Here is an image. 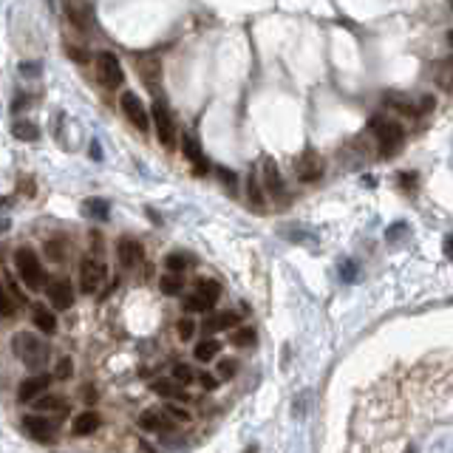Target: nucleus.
Returning a JSON list of instances; mask_svg holds the SVG:
<instances>
[{"label": "nucleus", "mask_w": 453, "mask_h": 453, "mask_svg": "<svg viewBox=\"0 0 453 453\" xmlns=\"http://www.w3.org/2000/svg\"><path fill=\"white\" fill-rule=\"evenodd\" d=\"M405 453H414V447H408V450H405Z\"/></svg>", "instance_id": "obj_51"}, {"label": "nucleus", "mask_w": 453, "mask_h": 453, "mask_svg": "<svg viewBox=\"0 0 453 453\" xmlns=\"http://www.w3.org/2000/svg\"><path fill=\"white\" fill-rule=\"evenodd\" d=\"M173 377H176V383H182V386H187V383H193V380H196L193 368H190V365H184V363H176V365H173Z\"/></svg>", "instance_id": "obj_32"}, {"label": "nucleus", "mask_w": 453, "mask_h": 453, "mask_svg": "<svg viewBox=\"0 0 453 453\" xmlns=\"http://www.w3.org/2000/svg\"><path fill=\"white\" fill-rule=\"evenodd\" d=\"M97 428H100V417L94 414V411H82V414L74 420V425H71V434L74 436H88Z\"/></svg>", "instance_id": "obj_19"}, {"label": "nucleus", "mask_w": 453, "mask_h": 453, "mask_svg": "<svg viewBox=\"0 0 453 453\" xmlns=\"http://www.w3.org/2000/svg\"><path fill=\"white\" fill-rule=\"evenodd\" d=\"M91 156H94V159H97V161H100V159H102V150H100V145H97V142H94V145H91Z\"/></svg>", "instance_id": "obj_48"}, {"label": "nucleus", "mask_w": 453, "mask_h": 453, "mask_svg": "<svg viewBox=\"0 0 453 453\" xmlns=\"http://www.w3.org/2000/svg\"><path fill=\"white\" fill-rule=\"evenodd\" d=\"M9 230V221H0V232H6Z\"/></svg>", "instance_id": "obj_49"}, {"label": "nucleus", "mask_w": 453, "mask_h": 453, "mask_svg": "<svg viewBox=\"0 0 453 453\" xmlns=\"http://www.w3.org/2000/svg\"><path fill=\"white\" fill-rule=\"evenodd\" d=\"M31 317H34V326L40 328V332H46V335H54L57 332V317L51 309H46L43 303H37L31 309Z\"/></svg>", "instance_id": "obj_18"}, {"label": "nucleus", "mask_w": 453, "mask_h": 453, "mask_svg": "<svg viewBox=\"0 0 453 453\" xmlns=\"http://www.w3.org/2000/svg\"><path fill=\"white\" fill-rule=\"evenodd\" d=\"M235 372H238V363H235V360H221V363H218V374H221L224 380H230Z\"/></svg>", "instance_id": "obj_40"}, {"label": "nucleus", "mask_w": 453, "mask_h": 453, "mask_svg": "<svg viewBox=\"0 0 453 453\" xmlns=\"http://www.w3.org/2000/svg\"><path fill=\"white\" fill-rule=\"evenodd\" d=\"M173 425H176V420L168 414V411H145L139 417L142 431H170Z\"/></svg>", "instance_id": "obj_14"}, {"label": "nucleus", "mask_w": 453, "mask_h": 453, "mask_svg": "<svg viewBox=\"0 0 453 453\" xmlns=\"http://www.w3.org/2000/svg\"><path fill=\"white\" fill-rule=\"evenodd\" d=\"M153 391H156L159 397H168V399H182V397H184V391H182L173 380H156V383H153Z\"/></svg>", "instance_id": "obj_27"}, {"label": "nucleus", "mask_w": 453, "mask_h": 453, "mask_svg": "<svg viewBox=\"0 0 453 453\" xmlns=\"http://www.w3.org/2000/svg\"><path fill=\"white\" fill-rule=\"evenodd\" d=\"M65 54L74 60V63H79V65H86L91 57H88V51H82L79 46H65Z\"/></svg>", "instance_id": "obj_38"}, {"label": "nucleus", "mask_w": 453, "mask_h": 453, "mask_svg": "<svg viewBox=\"0 0 453 453\" xmlns=\"http://www.w3.org/2000/svg\"><path fill=\"white\" fill-rule=\"evenodd\" d=\"M218 176H221V182H224L227 187H232V190H235V173H230V170L218 168Z\"/></svg>", "instance_id": "obj_44"}, {"label": "nucleus", "mask_w": 453, "mask_h": 453, "mask_svg": "<svg viewBox=\"0 0 453 453\" xmlns=\"http://www.w3.org/2000/svg\"><path fill=\"white\" fill-rule=\"evenodd\" d=\"M246 198H250V204L255 210H267V190H264V182H261V173L250 170V176H246Z\"/></svg>", "instance_id": "obj_15"}, {"label": "nucleus", "mask_w": 453, "mask_h": 453, "mask_svg": "<svg viewBox=\"0 0 453 453\" xmlns=\"http://www.w3.org/2000/svg\"><path fill=\"white\" fill-rule=\"evenodd\" d=\"M218 351H221V343L218 340H213V337H207V340H201L198 346H196V360L198 363H210V360H216L218 357Z\"/></svg>", "instance_id": "obj_22"}, {"label": "nucleus", "mask_w": 453, "mask_h": 453, "mask_svg": "<svg viewBox=\"0 0 453 453\" xmlns=\"http://www.w3.org/2000/svg\"><path fill=\"white\" fill-rule=\"evenodd\" d=\"M164 411H168V414H170L176 422H190V411H184L182 405H168Z\"/></svg>", "instance_id": "obj_39"}, {"label": "nucleus", "mask_w": 453, "mask_h": 453, "mask_svg": "<svg viewBox=\"0 0 453 453\" xmlns=\"http://www.w3.org/2000/svg\"><path fill=\"white\" fill-rule=\"evenodd\" d=\"M182 150H184V159L193 164V170H196L198 176H204V173H207V161H204V153H201V148H198L196 136H184V142H182Z\"/></svg>", "instance_id": "obj_17"}, {"label": "nucleus", "mask_w": 453, "mask_h": 453, "mask_svg": "<svg viewBox=\"0 0 453 453\" xmlns=\"http://www.w3.org/2000/svg\"><path fill=\"white\" fill-rule=\"evenodd\" d=\"M20 74L23 77H40V63H23L20 65Z\"/></svg>", "instance_id": "obj_42"}, {"label": "nucleus", "mask_w": 453, "mask_h": 453, "mask_svg": "<svg viewBox=\"0 0 453 453\" xmlns=\"http://www.w3.org/2000/svg\"><path fill=\"white\" fill-rule=\"evenodd\" d=\"M340 278L349 280V283H354V280L360 278V267H357L354 261H343V264H340Z\"/></svg>", "instance_id": "obj_34"}, {"label": "nucleus", "mask_w": 453, "mask_h": 453, "mask_svg": "<svg viewBox=\"0 0 453 453\" xmlns=\"http://www.w3.org/2000/svg\"><path fill=\"white\" fill-rule=\"evenodd\" d=\"M198 383H201L204 388H207V391H216V388H218V380H216V377H210V374H201V377H198Z\"/></svg>", "instance_id": "obj_43"}, {"label": "nucleus", "mask_w": 453, "mask_h": 453, "mask_svg": "<svg viewBox=\"0 0 453 453\" xmlns=\"http://www.w3.org/2000/svg\"><path fill=\"white\" fill-rule=\"evenodd\" d=\"M12 351L31 372H37V368H43L49 363V346L31 332H17L12 337Z\"/></svg>", "instance_id": "obj_1"}, {"label": "nucleus", "mask_w": 453, "mask_h": 453, "mask_svg": "<svg viewBox=\"0 0 453 453\" xmlns=\"http://www.w3.org/2000/svg\"><path fill=\"white\" fill-rule=\"evenodd\" d=\"M60 408H65L63 397H43L37 402V411H60Z\"/></svg>", "instance_id": "obj_33"}, {"label": "nucleus", "mask_w": 453, "mask_h": 453, "mask_svg": "<svg viewBox=\"0 0 453 453\" xmlns=\"http://www.w3.org/2000/svg\"><path fill=\"white\" fill-rule=\"evenodd\" d=\"M82 213L91 216V218L105 221V218H108V201H102V198H91V201L82 204Z\"/></svg>", "instance_id": "obj_28"}, {"label": "nucleus", "mask_w": 453, "mask_h": 453, "mask_svg": "<svg viewBox=\"0 0 453 453\" xmlns=\"http://www.w3.org/2000/svg\"><path fill=\"white\" fill-rule=\"evenodd\" d=\"M434 108V97H422L420 100V111H431Z\"/></svg>", "instance_id": "obj_47"}, {"label": "nucleus", "mask_w": 453, "mask_h": 453, "mask_svg": "<svg viewBox=\"0 0 453 453\" xmlns=\"http://www.w3.org/2000/svg\"><path fill=\"white\" fill-rule=\"evenodd\" d=\"M221 298V283L218 280H210V278H201L196 283V289L190 298H184V309L187 312H207L218 303Z\"/></svg>", "instance_id": "obj_4"}, {"label": "nucleus", "mask_w": 453, "mask_h": 453, "mask_svg": "<svg viewBox=\"0 0 453 453\" xmlns=\"http://www.w3.org/2000/svg\"><path fill=\"white\" fill-rule=\"evenodd\" d=\"M23 428H26L34 439H40V442H51V439H54V431H57V422H51V420H46V417H26V420H23Z\"/></svg>", "instance_id": "obj_13"}, {"label": "nucleus", "mask_w": 453, "mask_h": 453, "mask_svg": "<svg viewBox=\"0 0 453 453\" xmlns=\"http://www.w3.org/2000/svg\"><path fill=\"white\" fill-rule=\"evenodd\" d=\"M49 301H51V306L54 309H68L71 303H74V289H71V283L65 280V278H57V280H51L49 283Z\"/></svg>", "instance_id": "obj_12"}, {"label": "nucleus", "mask_w": 453, "mask_h": 453, "mask_svg": "<svg viewBox=\"0 0 453 453\" xmlns=\"http://www.w3.org/2000/svg\"><path fill=\"white\" fill-rule=\"evenodd\" d=\"M49 383H51L49 374H37V377L23 380V383H20V391H17V399H20V402H31L37 394H43V391L49 388Z\"/></svg>", "instance_id": "obj_16"}, {"label": "nucleus", "mask_w": 453, "mask_h": 453, "mask_svg": "<svg viewBox=\"0 0 453 453\" xmlns=\"http://www.w3.org/2000/svg\"><path fill=\"white\" fill-rule=\"evenodd\" d=\"M97 79L102 82L105 88H119L125 82V74H122V63L116 54L111 51H102L97 54Z\"/></svg>", "instance_id": "obj_6"}, {"label": "nucleus", "mask_w": 453, "mask_h": 453, "mask_svg": "<svg viewBox=\"0 0 453 453\" xmlns=\"http://www.w3.org/2000/svg\"><path fill=\"white\" fill-rule=\"evenodd\" d=\"M372 131H374V136L380 142L383 156H394L405 145V128L399 125V122H391L386 116H374L372 119Z\"/></svg>", "instance_id": "obj_3"}, {"label": "nucleus", "mask_w": 453, "mask_h": 453, "mask_svg": "<svg viewBox=\"0 0 453 453\" xmlns=\"http://www.w3.org/2000/svg\"><path fill=\"white\" fill-rule=\"evenodd\" d=\"M434 79H436V86L445 88V91L453 88V57L436 63V68H434Z\"/></svg>", "instance_id": "obj_20"}, {"label": "nucleus", "mask_w": 453, "mask_h": 453, "mask_svg": "<svg viewBox=\"0 0 453 453\" xmlns=\"http://www.w3.org/2000/svg\"><path fill=\"white\" fill-rule=\"evenodd\" d=\"M204 326H207V332H224V328L238 326V315L235 312H218V315H213Z\"/></svg>", "instance_id": "obj_21"}, {"label": "nucleus", "mask_w": 453, "mask_h": 453, "mask_svg": "<svg viewBox=\"0 0 453 453\" xmlns=\"http://www.w3.org/2000/svg\"><path fill=\"white\" fill-rule=\"evenodd\" d=\"M232 343H235V346H244V349L253 346V343H255V328H250V326H246V328H238V332L232 335Z\"/></svg>", "instance_id": "obj_31"}, {"label": "nucleus", "mask_w": 453, "mask_h": 453, "mask_svg": "<svg viewBox=\"0 0 453 453\" xmlns=\"http://www.w3.org/2000/svg\"><path fill=\"white\" fill-rule=\"evenodd\" d=\"M150 122H153V128H156L159 142L168 148V150H173V148H176V122H173L168 105H164L161 100H156V102L150 105Z\"/></svg>", "instance_id": "obj_5"}, {"label": "nucleus", "mask_w": 453, "mask_h": 453, "mask_svg": "<svg viewBox=\"0 0 453 453\" xmlns=\"http://www.w3.org/2000/svg\"><path fill=\"white\" fill-rule=\"evenodd\" d=\"M15 269H17L20 280L29 286L31 292L43 289V264H40V258H37V253L31 250V246H20V250L15 253Z\"/></svg>", "instance_id": "obj_2"}, {"label": "nucleus", "mask_w": 453, "mask_h": 453, "mask_svg": "<svg viewBox=\"0 0 453 453\" xmlns=\"http://www.w3.org/2000/svg\"><path fill=\"white\" fill-rule=\"evenodd\" d=\"M74 374V363H71V357H63L60 363H57V372H54V377L57 380H68Z\"/></svg>", "instance_id": "obj_37"}, {"label": "nucleus", "mask_w": 453, "mask_h": 453, "mask_svg": "<svg viewBox=\"0 0 453 453\" xmlns=\"http://www.w3.org/2000/svg\"><path fill=\"white\" fill-rule=\"evenodd\" d=\"M447 3H450V9H453V0H447Z\"/></svg>", "instance_id": "obj_52"}, {"label": "nucleus", "mask_w": 453, "mask_h": 453, "mask_svg": "<svg viewBox=\"0 0 453 453\" xmlns=\"http://www.w3.org/2000/svg\"><path fill=\"white\" fill-rule=\"evenodd\" d=\"M46 255H49L51 261H63V244H60V241H49V244H46Z\"/></svg>", "instance_id": "obj_41"}, {"label": "nucleus", "mask_w": 453, "mask_h": 453, "mask_svg": "<svg viewBox=\"0 0 453 453\" xmlns=\"http://www.w3.org/2000/svg\"><path fill=\"white\" fill-rule=\"evenodd\" d=\"M447 43H450V46H453V29H450V31H447Z\"/></svg>", "instance_id": "obj_50"}, {"label": "nucleus", "mask_w": 453, "mask_h": 453, "mask_svg": "<svg viewBox=\"0 0 453 453\" xmlns=\"http://www.w3.org/2000/svg\"><path fill=\"white\" fill-rule=\"evenodd\" d=\"M402 187H408V190L417 187V176L414 173H402Z\"/></svg>", "instance_id": "obj_45"}, {"label": "nucleus", "mask_w": 453, "mask_h": 453, "mask_svg": "<svg viewBox=\"0 0 453 453\" xmlns=\"http://www.w3.org/2000/svg\"><path fill=\"white\" fill-rule=\"evenodd\" d=\"M386 102L388 105H394L399 113H405V116H414L420 108H417V102L414 100H408V97H399V94H386Z\"/></svg>", "instance_id": "obj_24"}, {"label": "nucleus", "mask_w": 453, "mask_h": 453, "mask_svg": "<svg viewBox=\"0 0 453 453\" xmlns=\"http://www.w3.org/2000/svg\"><path fill=\"white\" fill-rule=\"evenodd\" d=\"M0 315H3V317H12L15 315V301L9 298V292L3 289V286H0Z\"/></svg>", "instance_id": "obj_35"}, {"label": "nucleus", "mask_w": 453, "mask_h": 453, "mask_svg": "<svg viewBox=\"0 0 453 453\" xmlns=\"http://www.w3.org/2000/svg\"><path fill=\"white\" fill-rule=\"evenodd\" d=\"M116 258H119V264L125 267V269L139 267V261H142V244L134 241V238H122L116 244Z\"/></svg>", "instance_id": "obj_11"}, {"label": "nucleus", "mask_w": 453, "mask_h": 453, "mask_svg": "<svg viewBox=\"0 0 453 453\" xmlns=\"http://www.w3.org/2000/svg\"><path fill=\"white\" fill-rule=\"evenodd\" d=\"M139 74L148 79V88L156 91V86H159V74H161L159 63H156V60H142V63H139Z\"/></svg>", "instance_id": "obj_23"}, {"label": "nucleus", "mask_w": 453, "mask_h": 453, "mask_svg": "<svg viewBox=\"0 0 453 453\" xmlns=\"http://www.w3.org/2000/svg\"><path fill=\"white\" fill-rule=\"evenodd\" d=\"M442 250H445V255H447V258L453 261V232H450V235L445 238V246H442Z\"/></svg>", "instance_id": "obj_46"}, {"label": "nucleus", "mask_w": 453, "mask_h": 453, "mask_svg": "<svg viewBox=\"0 0 453 453\" xmlns=\"http://www.w3.org/2000/svg\"><path fill=\"white\" fill-rule=\"evenodd\" d=\"M159 286H161V292L164 295H182V289H184V283H182V275H176V272H168L161 280H159Z\"/></svg>", "instance_id": "obj_25"}, {"label": "nucleus", "mask_w": 453, "mask_h": 453, "mask_svg": "<svg viewBox=\"0 0 453 453\" xmlns=\"http://www.w3.org/2000/svg\"><path fill=\"white\" fill-rule=\"evenodd\" d=\"M295 173H298V179H301L303 184H315V182L323 179V173H326V161H323L320 153L303 150V153L295 159Z\"/></svg>", "instance_id": "obj_8"}, {"label": "nucleus", "mask_w": 453, "mask_h": 453, "mask_svg": "<svg viewBox=\"0 0 453 453\" xmlns=\"http://www.w3.org/2000/svg\"><path fill=\"white\" fill-rule=\"evenodd\" d=\"M261 182H264V190H267L269 198H286V196H289V193H286V182H283V176L278 170L275 159H269V156L261 161Z\"/></svg>", "instance_id": "obj_10"}, {"label": "nucleus", "mask_w": 453, "mask_h": 453, "mask_svg": "<svg viewBox=\"0 0 453 453\" xmlns=\"http://www.w3.org/2000/svg\"><path fill=\"white\" fill-rule=\"evenodd\" d=\"M190 255H184V253H170L168 258H164V267H168V272H176V275H182L187 267H190Z\"/></svg>", "instance_id": "obj_30"}, {"label": "nucleus", "mask_w": 453, "mask_h": 453, "mask_svg": "<svg viewBox=\"0 0 453 453\" xmlns=\"http://www.w3.org/2000/svg\"><path fill=\"white\" fill-rule=\"evenodd\" d=\"M68 17H71V23L79 26V29H88V26H91V12H88V6H82V3L68 6Z\"/></svg>", "instance_id": "obj_29"}, {"label": "nucleus", "mask_w": 453, "mask_h": 453, "mask_svg": "<svg viewBox=\"0 0 453 453\" xmlns=\"http://www.w3.org/2000/svg\"><path fill=\"white\" fill-rule=\"evenodd\" d=\"M12 134H15L17 139H23V142L40 139V128L34 125V122H15V125H12Z\"/></svg>", "instance_id": "obj_26"}, {"label": "nucleus", "mask_w": 453, "mask_h": 453, "mask_svg": "<svg viewBox=\"0 0 453 453\" xmlns=\"http://www.w3.org/2000/svg\"><path fill=\"white\" fill-rule=\"evenodd\" d=\"M105 275H108V269H105V264L100 258H86L79 264V289L86 295H94L102 286Z\"/></svg>", "instance_id": "obj_9"}, {"label": "nucleus", "mask_w": 453, "mask_h": 453, "mask_svg": "<svg viewBox=\"0 0 453 453\" xmlns=\"http://www.w3.org/2000/svg\"><path fill=\"white\" fill-rule=\"evenodd\" d=\"M176 332H179V337H182V340H190V337L196 335V323H193L190 317H182V320H179V326H176Z\"/></svg>", "instance_id": "obj_36"}, {"label": "nucleus", "mask_w": 453, "mask_h": 453, "mask_svg": "<svg viewBox=\"0 0 453 453\" xmlns=\"http://www.w3.org/2000/svg\"><path fill=\"white\" fill-rule=\"evenodd\" d=\"M119 108H122V113L128 116V122H131V125H134L136 131L148 134V128H150V116H148L142 100H139L134 91H122V97H119Z\"/></svg>", "instance_id": "obj_7"}]
</instances>
